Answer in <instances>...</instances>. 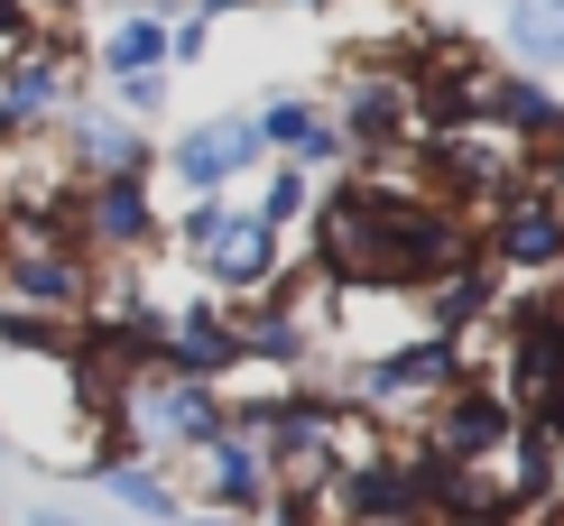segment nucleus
<instances>
[{
  "instance_id": "1",
  "label": "nucleus",
  "mask_w": 564,
  "mask_h": 526,
  "mask_svg": "<svg viewBox=\"0 0 564 526\" xmlns=\"http://www.w3.org/2000/svg\"><path fill=\"white\" fill-rule=\"evenodd\" d=\"M481 259H490L500 277H555V269H564V195L536 176V166L490 195V212H481Z\"/></svg>"
},
{
  "instance_id": "2",
  "label": "nucleus",
  "mask_w": 564,
  "mask_h": 526,
  "mask_svg": "<svg viewBox=\"0 0 564 526\" xmlns=\"http://www.w3.org/2000/svg\"><path fill=\"white\" fill-rule=\"evenodd\" d=\"M509 435H519V406H509L500 379H463L454 397H435L416 416V452L444 462V471H490L509 452Z\"/></svg>"
},
{
  "instance_id": "3",
  "label": "nucleus",
  "mask_w": 564,
  "mask_h": 526,
  "mask_svg": "<svg viewBox=\"0 0 564 526\" xmlns=\"http://www.w3.org/2000/svg\"><path fill=\"white\" fill-rule=\"evenodd\" d=\"M260 139H250V111H204V121H185L158 139V176L176 185L185 204L195 195H231L241 176H260Z\"/></svg>"
},
{
  "instance_id": "4",
  "label": "nucleus",
  "mask_w": 564,
  "mask_h": 526,
  "mask_svg": "<svg viewBox=\"0 0 564 526\" xmlns=\"http://www.w3.org/2000/svg\"><path fill=\"white\" fill-rule=\"evenodd\" d=\"M56 157H65V176H75V185H111V176L158 185V130L121 121L111 102H65V121H56Z\"/></svg>"
},
{
  "instance_id": "5",
  "label": "nucleus",
  "mask_w": 564,
  "mask_h": 526,
  "mask_svg": "<svg viewBox=\"0 0 564 526\" xmlns=\"http://www.w3.org/2000/svg\"><path fill=\"white\" fill-rule=\"evenodd\" d=\"M176 490L195 498L204 517H231V526H250V517H269V498H278V481H269V462H260V443L231 425L223 443H204L195 462H176Z\"/></svg>"
},
{
  "instance_id": "6",
  "label": "nucleus",
  "mask_w": 564,
  "mask_h": 526,
  "mask_svg": "<svg viewBox=\"0 0 564 526\" xmlns=\"http://www.w3.org/2000/svg\"><path fill=\"white\" fill-rule=\"evenodd\" d=\"M250 139H260L269 166H296V176H351L343 139H334V111H324L315 92H260V102H250Z\"/></svg>"
},
{
  "instance_id": "7",
  "label": "nucleus",
  "mask_w": 564,
  "mask_h": 526,
  "mask_svg": "<svg viewBox=\"0 0 564 526\" xmlns=\"http://www.w3.org/2000/svg\"><path fill=\"white\" fill-rule=\"evenodd\" d=\"M158 370H167V379H204V388H231V379H241V332H231V305H214V296L167 305Z\"/></svg>"
},
{
  "instance_id": "8",
  "label": "nucleus",
  "mask_w": 564,
  "mask_h": 526,
  "mask_svg": "<svg viewBox=\"0 0 564 526\" xmlns=\"http://www.w3.org/2000/svg\"><path fill=\"white\" fill-rule=\"evenodd\" d=\"M481 130H500L509 149H528V157H564V92H555L546 75L490 65V84H481Z\"/></svg>"
},
{
  "instance_id": "9",
  "label": "nucleus",
  "mask_w": 564,
  "mask_h": 526,
  "mask_svg": "<svg viewBox=\"0 0 564 526\" xmlns=\"http://www.w3.org/2000/svg\"><path fill=\"white\" fill-rule=\"evenodd\" d=\"M204 296L214 305H269L278 296V277H288V241L260 222H241V204H231V231L214 241V259H204Z\"/></svg>"
},
{
  "instance_id": "10",
  "label": "nucleus",
  "mask_w": 564,
  "mask_h": 526,
  "mask_svg": "<svg viewBox=\"0 0 564 526\" xmlns=\"http://www.w3.org/2000/svg\"><path fill=\"white\" fill-rule=\"evenodd\" d=\"M500 46L519 75H564V0H500Z\"/></svg>"
},
{
  "instance_id": "11",
  "label": "nucleus",
  "mask_w": 564,
  "mask_h": 526,
  "mask_svg": "<svg viewBox=\"0 0 564 526\" xmlns=\"http://www.w3.org/2000/svg\"><path fill=\"white\" fill-rule=\"evenodd\" d=\"M93 75L111 84H139V75H167V29L158 19H102V37H93Z\"/></svg>"
},
{
  "instance_id": "12",
  "label": "nucleus",
  "mask_w": 564,
  "mask_h": 526,
  "mask_svg": "<svg viewBox=\"0 0 564 526\" xmlns=\"http://www.w3.org/2000/svg\"><path fill=\"white\" fill-rule=\"evenodd\" d=\"M93 490L121 498V517H139V526H176V517H185V490H176L167 462H111Z\"/></svg>"
},
{
  "instance_id": "13",
  "label": "nucleus",
  "mask_w": 564,
  "mask_h": 526,
  "mask_svg": "<svg viewBox=\"0 0 564 526\" xmlns=\"http://www.w3.org/2000/svg\"><path fill=\"white\" fill-rule=\"evenodd\" d=\"M305 212H315V176H296V166H269V176L241 195V222L278 231V241H288V231L305 222Z\"/></svg>"
},
{
  "instance_id": "14",
  "label": "nucleus",
  "mask_w": 564,
  "mask_h": 526,
  "mask_svg": "<svg viewBox=\"0 0 564 526\" xmlns=\"http://www.w3.org/2000/svg\"><path fill=\"white\" fill-rule=\"evenodd\" d=\"M223 231H231V195H195V204H167V259H185V269H204Z\"/></svg>"
},
{
  "instance_id": "15",
  "label": "nucleus",
  "mask_w": 564,
  "mask_h": 526,
  "mask_svg": "<svg viewBox=\"0 0 564 526\" xmlns=\"http://www.w3.org/2000/svg\"><path fill=\"white\" fill-rule=\"evenodd\" d=\"M102 102L121 111V121H139V130H149V121H167V102H176V75H139V84H111Z\"/></svg>"
},
{
  "instance_id": "16",
  "label": "nucleus",
  "mask_w": 564,
  "mask_h": 526,
  "mask_svg": "<svg viewBox=\"0 0 564 526\" xmlns=\"http://www.w3.org/2000/svg\"><path fill=\"white\" fill-rule=\"evenodd\" d=\"M204 56H214V29H204V19H195V10H185V19H176V29H167V75H195V65H204Z\"/></svg>"
},
{
  "instance_id": "17",
  "label": "nucleus",
  "mask_w": 564,
  "mask_h": 526,
  "mask_svg": "<svg viewBox=\"0 0 564 526\" xmlns=\"http://www.w3.org/2000/svg\"><path fill=\"white\" fill-rule=\"evenodd\" d=\"M19 526H102V517L65 508V498H29V508H19Z\"/></svg>"
},
{
  "instance_id": "18",
  "label": "nucleus",
  "mask_w": 564,
  "mask_h": 526,
  "mask_svg": "<svg viewBox=\"0 0 564 526\" xmlns=\"http://www.w3.org/2000/svg\"><path fill=\"white\" fill-rule=\"evenodd\" d=\"M29 29H37V19H29V0H0V46H19Z\"/></svg>"
},
{
  "instance_id": "19",
  "label": "nucleus",
  "mask_w": 564,
  "mask_h": 526,
  "mask_svg": "<svg viewBox=\"0 0 564 526\" xmlns=\"http://www.w3.org/2000/svg\"><path fill=\"white\" fill-rule=\"evenodd\" d=\"M185 10H195L204 29H214V19H241V10H260V0H185Z\"/></svg>"
},
{
  "instance_id": "20",
  "label": "nucleus",
  "mask_w": 564,
  "mask_h": 526,
  "mask_svg": "<svg viewBox=\"0 0 564 526\" xmlns=\"http://www.w3.org/2000/svg\"><path fill=\"white\" fill-rule=\"evenodd\" d=\"M75 10H84V0H29V19H37V29H65Z\"/></svg>"
},
{
  "instance_id": "21",
  "label": "nucleus",
  "mask_w": 564,
  "mask_h": 526,
  "mask_svg": "<svg viewBox=\"0 0 564 526\" xmlns=\"http://www.w3.org/2000/svg\"><path fill=\"white\" fill-rule=\"evenodd\" d=\"M176 526H231V517H204V508H185V517H176Z\"/></svg>"
},
{
  "instance_id": "22",
  "label": "nucleus",
  "mask_w": 564,
  "mask_h": 526,
  "mask_svg": "<svg viewBox=\"0 0 564 526\" xmlns=\"http://www.w3.org/2000/svg\"><path fill=\"white\" fill-rule=\"evenodd\" d=\"M0 452H10V435H0Z\"/></svg>"
}]
</instances>
